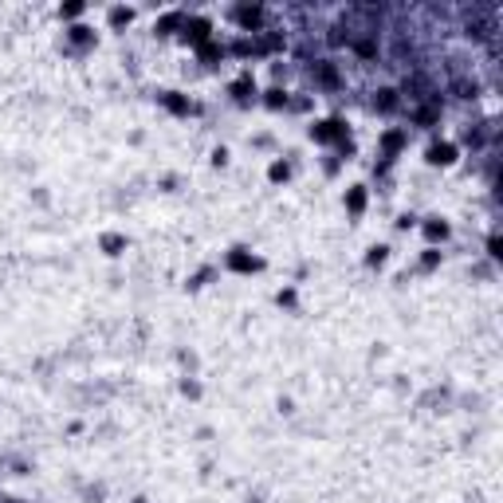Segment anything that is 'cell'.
I'll return each mask as SVG.
<instances>
[{
  "instance_id": "cell-1",
  "label": "cell",
  "mask_w": 503,
  "mask_h": 503,
  "mask_svg": "<svg viewBox=\"0 0 503 503\" xmlns=\"http://www.w3.org/2000/svg\"><path fill=\"white\" fill-rule=\"evenodd\" d=\"M378 95H382V99H378V107H382V111H393V107H397V99H393V91H378Z\"/></svg>"
}]
</instances>
